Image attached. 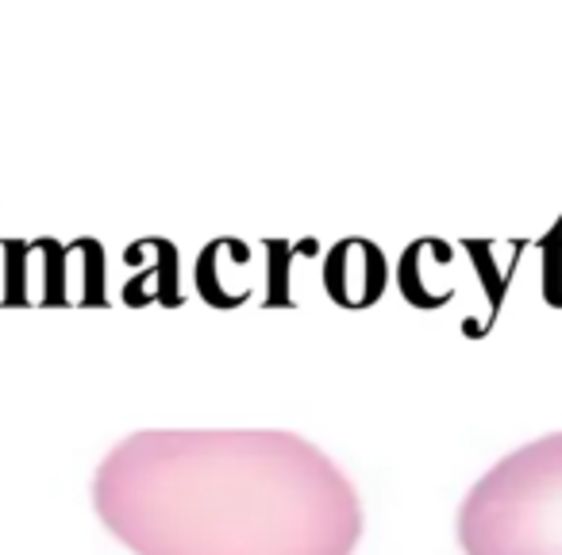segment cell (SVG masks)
<instances>
[{"label":"cell","mask_w":562,"mask_h":555,"mask_svg":"<svg viewBox=\"0 0 562 555\" xmlns=\"http://www.w3.org/2000/svg\"><path fill=\"white\" fill-rule=\"evenodd\" d=\"M93 509L132 555H355L367 509L281 429H143L104 452Z\"/></svg>","instance_id":"cell-1"},{"label":"cell","mask_w":562,"mask_h":555,"mask_svg":"<svg viewBox=\"0 0 562 555\" xmlns=\"http://www.w3.org/2000/svg\"><path fill=\"white\" fill-rule=\"evenodd\" d=\"M462 555H562V432L501 455L454 517Z\"/></svg>","instance_id":"cell-2"}]
</instances>
